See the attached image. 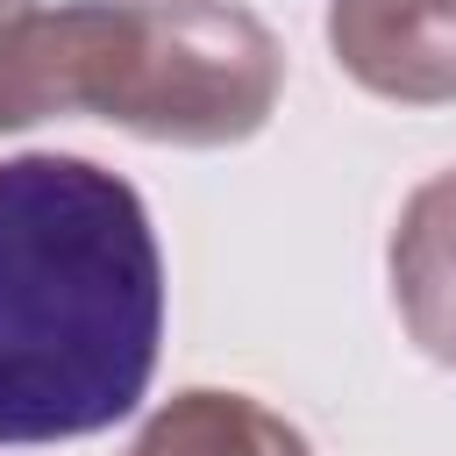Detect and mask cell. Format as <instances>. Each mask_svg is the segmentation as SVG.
I'll return each instance as SVG.
<instances>
[{
	"instance_id": "obj_1",
	"label": "cell",
	"mask_w": 456,
	"mask_h": 456,
	"mask_svg": "<svg viewBox=\"0 0 456 456\" xmlns=\"http://www.w3.org/2000/svg\"><path fill=\"white\" fill-rule=\"evenodd\" d=\"M164 349V249L142 192L64 150L0 164V449L128 420Z\"/></svg>"
},
{
	"instance_id": "obj_2",
	"label": "cell",
	"mask_w": 456,
	"mask_h": 456,
	"mask_svg": "<svg viewBox=\"0 0 456 456\" xmlns=\"http://www.w3.org/2000/svg\"><path fill=\"white\" fill-rule=\"evenodd\" d=\"M278 93L285 43L242 0H28L0 21V135L86 114L171 150H235Z\"/></svg>"
},
{
	"instance_id": "obj_3",
	"label": "cell",
	"mask_w": 456,
	"mask_h": 456,
	"mask_svg": "<svg viewBox=\"0 0 456 456\" xmlns=\"http://www.w3.org/2000/svg\"><path fill=\"white\" fill-rule=\"evenodd\" d=\"M328 50L370 100H456V0H328Z\"/></svg>"
},
{
	"instance_id": "obj_4",
	"label": "cell",
	"mask_w": 456,
	"mask_h": 456,
	"mask_svg": "<svg viewBox=\"0 0 456 456\" xmlns=\"http://www.w3.org/2000/svg\"><path fill=\"white\" fill-rule=\"evenodd\" d=\"M385 278L406 342L428 363L456 370V164L406 192L385 242Z\"/></svg>"
},
{
	"instance_id": "obj_5",
	"label": "cell",
	"mask_w": 456,
	"mask_h": 456,
	"mask_svg": "<svg viewBox=\"0 0 456 456\" xmlns=\"http://www.w3.org/2000/svg\"><path fill=\"white\" fill-rule=\"evenodd\" d=\"M128 456H314V449L264 399L192 385V392H178V399H164L150 413V428L135 435Z\"/></svg>"
},
{
	"instance_id": "obj_6",
	"label": "cell",
	"mask_w": 456,
	"mask_h": 456,
	"mask_svg": "<svg viewBox=\"0 0 456 456\" xmlns=\"http://www.w3.org/2000/svg\"><path fill=\"white\" fill-rule=\"evenodd\" d=\"M21 7H28V0H0V21H14V14H21Z\"/></svg>"
}]
</instances>
